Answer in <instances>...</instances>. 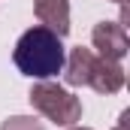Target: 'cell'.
Masks as SVG:
<instances>
[{"label": "cell", "mask_w": 130, "mask_h": 130, "mask_svg": "<svg viewBox=\"0 0 130 130\" xmlns=\"http://www.w3.org/2000/svg\"><path fill=\"white\" fill-rule=\"evenodd\" d=\"M12 58H15V67L30 79H52L64 70V61H67L61 36L42 24H36L18 36Z\"/></svg>", "instance_id": "obj_1"}, {"label": "cell", "mask_w": 130, "mask_h": 130, "mask_svg": "<svg viewBox=\"0 0 130 130\" xmlns=\"http://www.w3.org/2000/svg\"><path fill=\"white\" fill-rule=\"evenodd\" d=\"M30 103L36 112H42L48 121H55L61 127H73L82 118V100L73 97L70 91H64L55 82H45V79H39L30 88Z\"/></svg>", "instance_id": "obj_2"}, {"label": "cell", "mask_w": 130, "mask_h": 130, "mask_svg": "<svg viewBox=\"0 0 130 130\" xmlns=\"http://www.w3.org/2000/svg\"><path fill=\"white\" fill-rule=\"evenodd\" d=\"M91 42H94V48L100 52V58H112V61H121L127 55V48H130L127 30L118 21H100V24H94Z\"/></svg>", "instance_id": "obj_3"}, {"label": "cell", "mask_w": 130, "mask_h": 130, "mask_svg": "<svg viewBox=\"0 0 130 130\" xmlns=\"http://www.w3.org/2000/svg\"><path fill=\"white\" fill-rule=\"evenodd\" d=\"M33 12H36V18H39L42 27L58 33L61 39L70 33V3L67 0H36Z\"/></svg>", "instance_id": "obj_4"}, {"label": "cell", "mask_w": 130, "mask_h": 130, "mask_svg": "<svg viewBox=\"0 0 130 130\" xmlns=\"http://www.w3.org/2000/svg\"><path fill=\"white\" fill-rule=\"evenodd\" d=\"M97 58L91 48H73L70 52V58L64 61V79L67 85H88L91 82V76H94V67H97Z\"/></svg>", "instance_id": "obj_5"}, {"label": "cell", "mask_w": 130, "mask_h": 130, "mask_svg": "<svg viewBox=\"0 0 130 130\" xmlns=\"http://www.w3.org/2000/svg\"><path fill=\"white\" fill-rule=\"evenodd\" d=\"M88 88H94L97 94H115L124 88V67L112 58H97L94 76L88 82Z\"/></svg>", "instance_id": "obj_6"}, {"label": "cell", "mask_w": 130, "mask_h": 130, "mask_svg": "<svg viewBox=\"0 0 130 130\" xmlns=\"http://www.w3.org/2000/svg\"><path fill=\"white\" fill-rule=\"evenodd\" d=\"M0 130H45V127L30 115H12V118H6L0 124Z\"/></svg>", "instance_id": "obj_7"}, {"label": "cell", "mask_w": 130, "mask_h": 130, "mask_svg": "<svg viewBox=\"0 0 130 130\" xmlns=\"http://www.w3.org/2000/svg\"><path fill=\"white\" fill-rule=\"evenodd\" d=\"M127 121H130V112H121V121H118V127H115V130H130Z\"/></svg>", "instance_id": "obj_8"}, {"label": "cell", "mask_w": 130, "mask_h": 130, "mask_svg": "<svg viewBox=\"0 0 130 130\" xmlns=\"http://www.w3.org/2000/svg\"><path fill=\"white\" fill-rule=\"evenodd\" d=\"M70 130H88V127H76V124H73V127H70Z\"/></svg>", "instance_id": "obj_9"}, {"label": "cell", "mask_w": 130, "mask_h": 130, "mask_svg": "<svg viewBox=\"0 0 130 130\" xmlns=\"http://www.w3.org/2000/svg\"><path fill=\"white\" fill-rule=\"evenodd\" d=\"M115 3H121V6H124V3H127V0H115Z\"/></svg>", "instance_id": "obj_10"}]
</instances>
